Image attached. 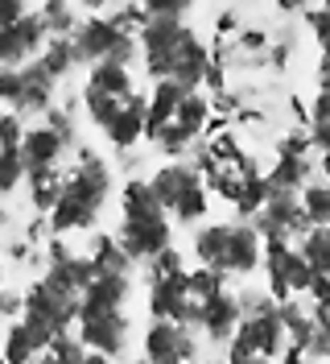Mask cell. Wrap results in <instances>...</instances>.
Segmentation results:
<instances>
[{
    "instance_id": "cell-6",
    "label": "cell",
    "mask_w": 330,
    "mask_h": 364,
    "mask_svg": "<svg viewBox=\"0 0 330 364\" xmlns=\"http://www.w3.org/2000/svg\"><path fill=\"white\" fill-rule=\"evenodd\" d=\"M70 42H75V50H79V58L91 63V67H99V63H120V67H132V58L141 54L136 33L120 29L108 13H87V17L79 21V29L70 33Z\"/></svg>"
},
{
    "instance_id": "cell-26",
    "label": "cell",
    "mask_w": 330,
    "mask_h": 364,
    "mask_svg": "<svg viewBox=\"0 0 330 364\" xmlns=\"http://www.w3.org/2000/svg\"><path fill=\"white\" fill-rule=\"evenodd\" d=\"M309 356H318V360L330 364V315H318V340L309 348Z\"/></svg>"
},
{
    "instance_id": "cell-12",
    "label": "cell",
    "mask_w": 330,
    "mask_h": 364,
    "mask_svg": "<svg viewBox=\"0 0 330 364\" xmlns=\"http://www.w3.org/2000/svg\"><path fill=\"white\" fill-rule=\"evenodd\" d=\"M66 145H70V136H62L58 129H50V124H33V129H25V141H21V161H25V178H33V174H45V170H62L58 161L66 158Z\"/></svg>"
},
{
    "instance_id": "cell-28",
    "label": "cell",
    "mask_w": 330,
    "mask_h": 364,
    "mask_svg": "<svg viewBox=\"0 0 330 364\" xmlns=\"http://www.w3.org/2000/svg\"><path fill=\"white\" fill-rule=\"evenodd\" d=\"M227 364H273L268 356H256V352H243V348H236V343H227V356H223Z\"/></svg>"
},
{
    "instance_id": "cell-16",
    "label": "cell",
    "mask_w": 330,
    "mask_h": 364,
    "mask_svg": "<svg viewBox=\"0 0 330 364\" xmlns=\"http://www.w3.org/2000/svg\"><path fill=\"white\" fill-rule=\"evenodd\" d=\"M186 95H190V91L182 87V83H174V79L153 83V91H149V133H145L153 145H157V136L174 124V116H177V108L186 104Z\"/></svg>"
},
{
    "instance_id": "cell-9",
    "label": "cell",
    "mask_w": 330,
    "mask_h": 364,
    "mask_svg": "<svg viewBox=\"0 0 330 364\" xmlns=\"http://www.w3.org/2000/svg\"><path fill=\"white\" fill-rule=\"evenodd\" d=\"M252 228L260 232V240H285V245H302V236L309 232V220L302 211L297 195H281V191H268V203L260 207V215L252 220Z\"/></svg>"
},
{
    "instance_id": "cell-19",
    "label": "cell",
    "mask_w": 330,
    "mask_h": 364,
    "mask_svg": "<svg viewBox=\"0 0 330 364\" xmlns=\"http://www.w3.org/2000/svg\"><path fill=\"white\" fill-rule=\"evenodd\" d=\"M38 63H42L54 79H66L70 70L83 63V58H79V50H75V42H70V38H50V46L42 50V58H38Z\"/></svg>"
},
{
    "instance_id": "cell-20",
    "label": "cell",
    "mask_w": 330,
    "mask_h": 364,
    "mask_svg": "<svg viewBox=\"0 0 330 364\" xmlns=\"http://www.w3.org/2000/svg\"><path fill=\"white\" fill-rule=\"evenodd\" d=\"M297 199H302V211H306L309 228H330V186L326 182L314 178Z\"/></svg>"
},
{
    "instance_id": "cell-33",
    "label": "cell",
    "mask_w": 330,
    "mask_h": 364,
    "mask_svg": "<svg viewBox=\"0 0 330 364\" xmlns=\"http://www.w3.org/2000/svg\"><path fill=\"white\" fill-rule=\"evenodd\" d=\"M198 364H227V360H198Z\"/></svg>"
},
{
    "instance_id": "cell-31",
    "label": "cell",
    "mask_w": 330,
    "mask_h": 364,
    "mask_svg": "<svg viewBox=\"0 0 330 364\" xmlns=\"http://www.w3.org/2000/svg\"><path fill=\"white\" fill-rule=\"evenodd\" d=\"M29 364H58V356H54V352L45 348V352H38V356H33V360H29Z\"/></svg>"
},
{
    "instance_id": "cell-22",
    "label": "cell",
    "mask_w": 330,
    "mask_h": 364,
    "mask_svg": "<svg viewBox=\"0 0 330 364\" xmlns=\"http://www.w3.org/2000/svg\"><path fill=\"white\" fill-rule=\"evenodd\" d=\"M21 141H25V124L17 112L0 108V166L4 161H17L21 158Z\"/></svg>"
},
{
    "instance_id": "cell-13",
    "label": "cell",
    "mask_w": 330,
    "mask_h": 364,
    "mask_svg": "<svg viewBox=\"0 0 330 364\" xmlns=\"http://www.w3.org/2000/svg\"><path fill=\"white\" fill-rule=\"evenodd\" d=\"M240 318H243L240 298L231 294V290H223V294L202 302V311H198V331L211 343H223V348H227V343L236 340V331H240Z\"/></svg>"
},
{
    "instance_id": "cell-30",
    "label": "cell",
    "mask_w": 330,
    "mask_h": 364,
    "mask_svg": "<svg viewBox=\"0 0 330 364\" xmlns=\"http://www.w3.org/2000/svg\"><path fill=\"white\" fill-rule=\"evenodd\" d=\"M281 364H309V356H306V352H297V348H285Z\"/></svg>"
},
{
    "instance_id": "cell-5",
    "label": "cell",
    "mask_w": 330,
    "mask_h": 364,
    "mask_svg": "<svg viewBox=\"0 0 330 364\" xmlns=\"http://www.w3.org/2000/svg\"><path fill=\"white\" fill-rule=\"evenodd\" d=\"M149 186H153V195L161 199L165 215L174 224H198L207 215L211 186H207V174L198 166H190V161H165V166H157L153 174H149Z\"/></svg>"
},
{
    "instance_id": "cell-23",
    "label": "cell",
    "mask_w": 330,
    "mask_h": 364,
    "mask_svg": "<svg viewBox=\"0 0 330 364\" xmlns=\"http://www.w3.org/2000/svg\"><path fill=\"white\" fill-rule=\"evenodd\" d=\"M120 104H124V100H116V95H104V91H95V87H83V108H87L91 124H99V129H108V120L116 116Z\"/></svg>"
},
{
    "instance_id": "cell-11",
    "label": "cell",
    "mask_w": 330,
    "mask_h": 364,
    "mask_svg": "<svg viewBox=\"0 0 330 364\" xmlns=\"http://www.w3.org/2000/svg\"><path fill=\"white\" fill-rule=\"evenodd\" d=\"M145 360L153 364H194L198 360V331L182 323L153 318L145 327Z\"/></svg>"
},
{
    "instance_id": "cell-18",
    "label": "cell",
    "mask_w": 330,
    "mask_h": 364,
    "mask_svg": "<svg viewBox=\"0 0 330 364\" xmlns=\"http://www.w3.org/2000/svg\"><path fill=\"white\" fill-rule=\"evenodd\" d=\"M87 87L104 91V95H116V100H128V95H136V79H132V67L99 63V67L87 70Z\"/></svg>"
},
{
    "instance_id": "cell-15",
    "label": "cell",
    "mask_w": 330,
    "mask_h": 364,
    "mask_svg": "<svg viewBox=\"0 0 330 364\" xmlns=\"http://www.w3.org/2000/svg\"><path fill=\"white\" fill-rule=\"evenodd\" d=\"M145 133H149V95H128L104 129V136L116 149H132Z\"/></svg>"
},
{
    "instance_id": "cell-25",
    "label": "cell",
    "mask_w": 330,
    "mask_h": 364,
    "mask_svg": "<svg viewBox=\"0 0 330 364\" xmlns=\"http://www.w3.org/2000/svg\"><path fill=\"white\" fill-rule=\"evenodd\" d=\"M306 21H309V29H314L318 46H322V54H330V4L326 9H309Z\"/></svg>"
},
{
    "instance_id": "cell-32",
    "label": "cell",
    "mask_w": 330,
    "mask_h": 364,
    "mask_svg": "<svg viewBox=\"0 0 330 364\" xmlns=\"http://www.w3.org/2000/svg\"><path fill=\"white\" fill-rule=\"evenodd\" d=\"M83 364H116V360H111V356H99V352H87V356H83Z\"/></svg>"
},
{
    "instance_id": "cell-10",
    "label": "cell",
    "mask_w": 330,
    "mask_h": 364,
    "mask_svg": "<svg viewBox=\"0 0 330 364\" xmlns=\"http://www.w3.org/2000/svg\"><path fill=\"white\" fill-rule=\"evenodd\" d=\"M236 348L243 352H256V356H268V360H281L289 348L285 323H281V302L264 306V311H252V315L240 318V331H236Z\"/></svg>"
},
{
    "instance_id": "cell-29",
    "label": "cell",
    "mask_w": 330,
    "mask_h": 364,
    "mask_svg": "<svg viewBox=\"0 0 330 364\" xmlns=\"http://www.w3.org/2000/svg\"><path fill=\"white\" fill-rule=\"evenodd\" d=\"M314 178H322L330 186V149L326 154H318V174H314Z\"/></svg>"
},
{
    "instance_id": "cell-21",
    "label": "cell",
    "mask_w": 330,
    "mask_h": 364,
    "mask_svg": "<svg viewBox=\"0 0 330 364\" xmlns=\"http://www.w3.org/2000/svg\"><path fill=\"white\" fill-rule=\"evenodd\" d=\"M297 249H302V257L309 261V269L330 277V228H309Z\"/></svg>"
},
{
    "instance_id": "cell-3",
    "label": "cell",
    "mask_w": 330,
    "mask_h": 364,
    "mask_svg": "<svg viewBox=\"0 0 330 364\" xmlns=\"http://www.w3.org/2000/svg\"><path fill=\"white\" fill-rule=\"evenodd\" d=\"M111 195V170L108 161L91 149H79V161L66 170L62 195L50 211V232L54 236H70V232H87L95 228L99 211Z\"/></svg>"
},
{
    "instance_id": "cell-14",
    "label": "cell",
    "mask_w": 330,
    "mask_h": 364,
    "mask_svg": "<svg viewBox=\"0 0 330 364\" xmlns=\"http://www.w3.org/2000/svg\"><path fill=\"white\" fill-rule=\"evenodd\" d=\"M190 252L202 269L231 277V224H202L190 236Z\"/></svg>"
},
{
    "instance_id": "cell-24",
    "label": "cell",
    "mask_w": 330,
    "mask_h": 364,
    "mask_svg": "<svg viewBox=\"0 0 330 364\" xmlns=\"http://www.w3.org/2000/svg\"><path fill=\"white\" fill-rule=\"evenodd\" d=\"M177 273H186V261H182L177 249H165L157 261H149V282H157V277H177Z\"/></svg>"
},
{
    "instance_id": "cell-17",
    "label": "cell",
    "mask_w": 330,
    "mask_h": 364,
    "mask_svg": "<svg viewBox=\"0 0 330 364\" xmlns=\"http://www.w3.org/2000/svg\"><path fill=\"white\" fill-rule=\"evenodd\" d=\"M50 343L33 331V327H25L21 318L17 323H9V331H4V340H0V360L4 364H29L38 352H45Z\"/></svg>"
},
{
    "instance_id": "cell-7",
    "label": "cell",
    "mask_w": 330,
    "mask_h": 364,
    "mask_svg": "<svg viewBox=\"0 0 330 364\" xmlns=\"http://www.w3.org/2000/svg\"><path fill=\"white\" fill-rule=\"evenodd\" d=\"M264 290L277 298V302H293V298H306L309 286H314V277L318 273L309 269V261L302 257L297 245H285V240H268L264 245Z\"/></svg>"
},
{
    "instance_id": "cell-34",
    "label": "cell",
    "mask_w": 330,
    "mask_h": 364,
    "mask_svg": "<svg viewBox=\"0 0 330 364\" xmlns=\"http://www.w3.org/2000/svg\"><path fill=\"white\" fill-rule=\"evenodd\" d=\"M136 364H153V360H145V356H141V360H136Z\"/></svg>"
},
{
    "instance_id": "cell-2",
    "label": "cell",
    "mask_w": 330,
    "mask_h": 364,
    "mask_svg": "<svg viewBox=\"0 0 330 364\" xmlns=\"http://www.w3.org/2000/svg\"><path fill=\"white\" fill-rule=\"evenodd\" d=\"M128 294H132L128 273H99L91 282V290L83 294V306H79V323H75V336L83 340L87 352H99V356L116 360L128 348V315H124Z\"/></svg>"
},
{
    "instance_id": "cell-1",
    "label": "cell",
    "mask_w": 330,
    "mask_h": 364,
    "mask_svg": "<svg viewBox=\"0 0 330 364\" xmlns=\"http://www.w3.org/2000/svg\"><path fill=\"white\" fill-rule=\"evenodd\" d=\"M136 42H141L145 70L153 75L157 83L174 79L186 91H202L207 75L215 70L211 46L186 25V4H177V0L145 4V29L136 33Z\"/></svg>"
},
{
    "instance_id": "cell-8",
    "label": "cell",
    "mask_w": 330,
    "mask_h": 364,
    "mask_svg": "<svg viewBox=\"0 0 330 364\" xmlns=\"http://www.w3.org/2000/svg\"><path fill=\"white\" fill-rule=\"evenodd\" d=\"M198 311L202 302L190 290V269L177 277H157L149 282V315L161 323H182V327H198Z\"/></svg>"
},
{
    "instance_id": "cell-27",
    "label": "cell",
    "mask_w": 330,
    "mask_h": 364,
    "mask_svg": "<svg viewBox=\"0 0 330 364\" xmlns=\"http://www.w3.org/2000/svg\"><path fill=\"white\" fill-rule=\"evenodd\" d=\"M25 13H29V9H25V4H17V0H0V29H13Z\"/></svg>"
},
{
    "instance_id": "cell-4",
    "label": "cell",
    "mask_w": 330,
    "mask_h": 364,
    "mask_svg": "<svg viewBox=\"0 0 330 364\" xmlns=\"http://www.w3.org/2000/svg\"><path fill=\"white\" fill-rule=\"evenodd\" d=\"M116 240L128 252V261H157L165 249H174V220L165 215L149 178L124 182V191H120V236Z\"/></svg>"
}]
</instances>
